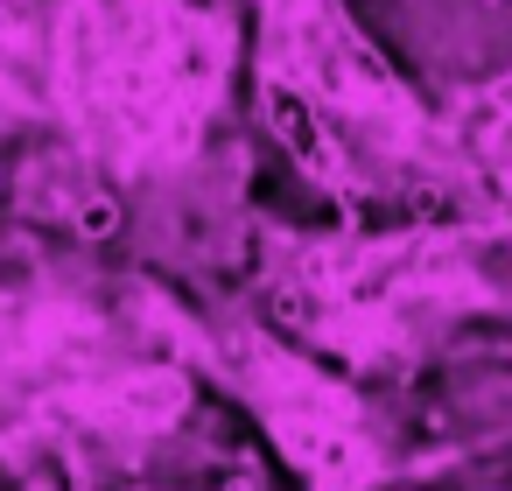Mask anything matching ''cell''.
Returning a JSON list of instances; mask_svg holds the SVG:
<instances>
[{
    "label": "cell",
    "mask_w": 512,
    "mask_h": 491,
    "mask_svg": "<svg viewBox=\"0 0 512 491\" xmlns=\"http://www.w3.org/2000/svg\"><path fill=\"white\" fill-rule=\"evenodd\" d=\"M43 57L50 0H0V162H15L43 134Z\"/></svg>",
    "instance_id": "3957f363"
},
{
    "label": "cell",
    "mask_w": 512,
    "mask_h": 491,
    "mask_svg": "<svg viewBox=\"0 0 512 491\" xmlns=\"http://www.w3.org/2000/svg\"><path fill=\"white\" fill-rule=\"evenodd\" d=\"M232 71L218 0H50L43 134L8 162V204L141 267H225L246 232Z\"/></svg>",
    "instance_id": "6da1fadb"
},
{
    "label": "cell",
    "mask_w": 512,
    "mask_h": 491,
    "mask_svg": "<svg viewBox=\"0 0 512 491\" xmlns=\"http://www.w3.org/2000/svg\"><path fill=\"white\" fill-rule=\"evenodd\" d=\"M0 211H8V162H0Z\"/></svg>",
    "instance_id": "277c9868"
},
{
    "label": "cell",
    "mask_w": 512,
    "mask_h": 491,
    "mask_svg": "<svg viewBox=\"0 0 512 491\" xmlns=\"http://www.w3.org/2000/svg\"><path fill=\"white\" fill-rule=\"evenodd\" d=\"M183 295L155 267L0 211V456L71 491L141 470L190 421Z\"/></svg>",
    "instance_id": "7a4b0ae2"
}]
</instances>
